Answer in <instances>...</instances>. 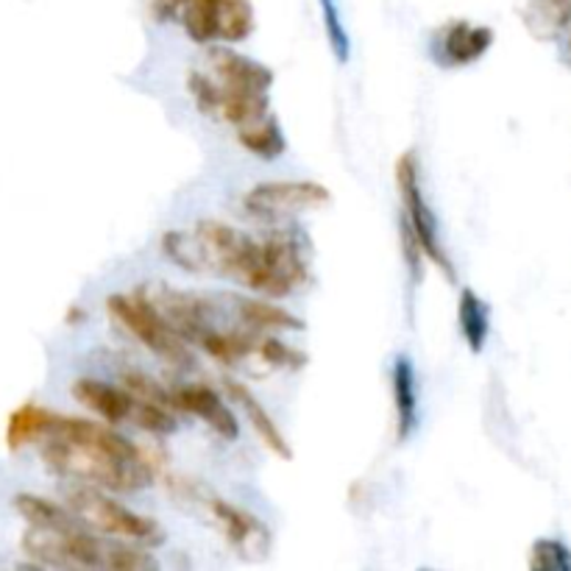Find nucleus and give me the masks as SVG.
I'll return each mask as SVG.
<instances>
[{
  "label": "nucleus",
  "instance_id": "obj_1",
  "mask_svg": "<svg viewBox=\"0 0 571 571\" xmlns=\"http://www.w3.org/2000/svg\"><path fill=\"white\" fill-rule=\"evenodd\" d=\"M162 251L185 271L226 277L266 299H288L312 282L304 240L290 231L255 237L220 220H201L190 235L168 231Z\"/></svg>",
  "mask_w": 571,
  "mask_h": 571
},
{
  "label": "nucleus",
  "instance_id": "obj_2",
  "mask_svg": "<svg viewBox=\"0 0 571 571\" xmlns=\"http://www.w3.org/2000/svg\"><path fill=\"white\" fill-rule=\"evenodd\" d=\"M40 455L59 477L110 494H134L154 482L148 455L112 429V424L93 418L53 413L40 440Z\"/></svg>",
  "mask_w": 571,
  "mask_h": 571
},
{
  "label": "nucleus",
  "instance_id": "obj_3",
  "mask_svg": "<svg viewBox=\"0 0 571 571\" xmlns=\"http://www.w3.org/2000/svg\"><path fill=\"white\" fill-rule=\"evenodd\" d=\"M273 70L229 45H209L201 68L187 73V90L204 115L237 128L268 115Z\"/></svg>",
  "mask_w": 571,
  "mask_h": 571
},
{
  "label": "nucleus",
  "instance_id": "obj_4",
  "mask_svg": "<svg viewBox=\"0 0 571 571\" xmlns=\"http://www.w3.org/2000/svg\"><path fill=\"white\" fill-rule=\"evenodd\" d=\"M23 552L37 565H48V569L150 571L159 565L148 547L101 536L87 525L64 527V530L29 527L23 536Z\"/></svg>",
  "mask_w": 571,
  "mask_h": 571
},
{
  "label": "nucleus",
  "instance_id": "obj_5",
  "mask_svg": "<svg viewBox=\"0 0 571 571\" xmlns=\"http://www.w3.org/2000/svg\"><path fill=\"white\" fill-rule=\"evenodd\" d=\"M156 20H179L198 45H235L255 34L251 0H150Z\"/></svg>",
  "mask_w": 571,
  "mask_h": 571
},
{
  "label": "nucleus",
  "instance_id": "obj_6",
  "mask_svg": "<svg viewBox=\"0 0 571 571\" xmlns=\"http://www.w3.org/2000/svg\"><path fill=\"white\" fill-rule=\"evenodd\" d=\"M106 312L126 335H132L139 346L148 349L165 365L176 371L193 368L196 357L190 352V343L170 326L168 318L156 310V304L145 295V290L110 295Z\"/></svg>",
  "mask_w": 571,
  "mask_h": 571
},
{
  "label": "nucleus",
  "instance_id": "obj_7",
  "mask_svg": "<svg viewBox=\"0 0 571 571\" xmlns=\"http://www.w3.org/2000/svg\"><path fill=\"white\" fill-rule=\"evenodd\" d=\"M73 398L106 424H132L150 435L176 433V416L170 407L139 396L126 385H110L104 380L81 376L73 385Z\"/></svg>",
  "mask_w": 571,
  "mask_h": 571
},
{
  "label": "nucleus",
  "instance_id": "obj_8",
  "mask_svg": "<svg viewBox=\"0 0 571 571\" xmlns=\"http://www.w3.org/2000/svg\"><path fill=\"white\" fill-rule=\"evenodd\" d=\"M64 505H68L90 530L101 532V536L121 538V541H132L148 549H156L165 543V530L159 527V521L121 505L117 499H112L110 491H104V488L79 485V488H73V491L68 494V502Z\"/></svg>",
  "mask_w": 571,
  "mask_h": 571
},
{
  "label": "nucleus",
  "instance_id": "obj_9",
  "mask_svg": "<svg viewBox=\"0 0 571 571\" xmlns=\"http://www.w3.org/2000/svg\"><path fill=\"white\" fill-rule=\"evenodd\" d=\"M396 187L398 196H402V218L407 220V226L416 235L418 246H422L424 257L444 273L449 282H457L455 262L449 260L444 249V240H440V226L438 215H435L433 204L427 201L422 187V165H418V156L413 150L398 156L396 162Z\"/></svg>",
  "mask_w": 571,
  "mask_h": 571
},
{
  "label": "nucleus",
  "instance_id": "obj_10",
  "mask_svg": "<svg viewBox=\"0 0 571 571\" xmlns=\"http://www.w3.org/2000/svg\"><path fill=\"white\" fill-rule=\"evenodd\" d=\"M179 494L190 505H196L198 510H204V516L209 519V525L215 530H220V536L229 541V547L235 549L237 554L249 560L266 558L268 549H271V532H268L266 521L257 519L255 513H249L240 505L226 502L218 494L207 491L196 482H181Z\"/></svg>",
  "mask_w": 571,
  "mask_h": 571
},
{
  "label": "nucleus",
  "instance_id": "obj_11",
  "mask_svg": "<svg viewBox=\"0 0 571 571\" xmlns=\"http://www.w3.org/2000/svg\"><path fill=\"white\" fill-rule=\"evenodd\" d=\"M330 187H323L310 179L262 181V185H255L246 196H242V209H246L251 218L260 220L295 218V215L315 212V209L330 207Z\"/></svg>",
  "mask_w": 571,
  "mask_h": 571
},
{
  "label": "nucleus",
  "instance_id": "obj_12",
  "mask_svg": "<svg viewBox=\"0 0 571 571\" xmlns=\"http://www.w3.org/2000/svg\"><path fill=\"white\" fill-rule=\"evenodd\" d=\"M170 407L176 413H190L198 422L207 424L218 438L235 440L240 433V424H237L235 411L224 402L215 387L201 385V382H193V385H174L168 387Z\"/></svg>",
  "mask_w": 571,
  "mask_h": 571
},
{
  "label": "nucleus",
  "instance_id": "obj_13",
  "mask_svg": "<svg viewBox=\"0 0 571 571\" xmlns=\"http://www.w3.org/2000/svg\"><path fill=\"white\" fill-rule=\"evenodd\" d=\"M494 31L468 20H451L435 34L433 56L440 68H468L491 51Z\"/></svg>",
  "mask_w": 571,
  "mask_h": 571
},
{
  "label": "nucleus",
  "instance_id": "obj_14",
  "mask_svg": "<svg viewBox=\"0 0 571 571\" xmlns=\"http://www.w3.org/2000/svg\"><path fill=\"white\" fill-rule=\"evenodd\" d=\"M393 413H396V438L411 440L422 422V396H418L416 365L407 354H398L391 365Z\"/></svg>",
  "mask_w": 571,
  "mask_h": 571
},
{
  "label": "nucleus",
  "instance_id": "obj_15",
  "mask_svg": "<svg viewBox=\"0 0 571 571\" xmlns=\"http://www.w3.org/2000/svg\"><path fill=\"white\" fill-rule=\"evenodd\" d=\"M224 387H226V393H229L231 402L237 404L240 416L251 424V429L257 433V438L262 440V446H266L268 451H273L277 457H282V460H293V449H290L288 438H284V433L279 429V424L271 418V413L262 407L260 398H257L249 387L242 385V382L226 380Z\"/></svg>",
  "mask_w": 571,
  "mask_h": 571
},
{
  "label": "nucleus",
  "instance_id": "obj_16",
  "mask_svg": "<svg viewBox=\"0 0 571 571\" xmlns=\"http://www.w3.org/2000/svg\"><path fill=\"white\" fill-rule=\"evenodd\" d=\"M229 310L237 326L255 332H299L304 330V321L295 318L284 307L271 304L266 295L249 299V295H229Z\"/></svg>",
  "mask_w": 571,
  "mask_h": 571
},
{
  "label": "nucleus",
  "instance_id": "obj_17",
  "mask_svg": "<svg viewBox=\"0 0 571 571\" xmlns=\"http://www.w3.org/2000/svg\"><path fill=\"white\" fill-rule=\"evenodd\" d=\"M457 326H460L463 341H466V346L474 354H479L488 346V338H491V307L485 304L471 288H463L460 299H457Z\"/></svg>",
  "mask_w": 571,
  "mask_h": 571
},
{
  "label": "nucleus",
  "instance_id": "obj_18",
  "mask_svg": "<svg viewBox=\"0 0 571 571\" xmlns=\"http://www.w3.org/2000/svg\"><path fill=\"white\" fill-rule=\"evenodd\" d=\"M237 143L249 150L257 159H279V156L288 150V137L282 132V123H279L277 115L268 112L266 117H260L257 123H249V126L237 128Z\"/></svg>",
  "mask_w": 571,
  "mask_h": 571
},
{
  "label": "nucleus",
  "instance_id": "obj_19",
  "mask_svg": "<svg viewBox=\"0 0 571 571\" xmlns=\"http://www.w3.org/2000/svg\"><path fill=\"white\" fill-rule=\"evenodd\" d=\"M14 510L29 521V527H45V530H64V527H79L84 521L68 508L53 499L37 497V494H18L14 497Z\"/></svg>",
  "mask_w": 571,
  "mask_h": 571
},
{
  "label": "nucleus",
  "instance_id": "obj_20",
  "mask_svg": "<svg viewBox=\"0 0 571 571\" xmlns=\"http://www.w3.org/2000/svg\"><path fill=\"white\" fill-rule=\"evenodd\" d=\"M53 411L40 407V404H23L18 411H12L7 422V446L12 451L25 449L31 444H40L42 435L48 433V424H51Z\"/></svg>",
  "mask_w": 571,
  "mask_h": 571
},
{
  "label": "nucleus",
  "instance_id": "obj_21",
  "mask_svg": "<svg viewBox=\"0 0 571 571\" xmlns=\"http://www.w3.org/2000/svg\"><path fill=\"white\" fill-rule=\"evenodd\" d=\"M318 9H321L323 34L330 42L332 56L338 59V64H349V59H352V34H349L346 18H343L341 0H318Z\"/></svg>",
  "mask_w": 571,
  "mask_h": 571
},
{
  "label": "nucleus",
  "instance_id": "obj_22",
  "mask_svg": "<svg viewBox=\"0 0 571 571\" xmlns=\"http://www.w3.org/2000/svg\"><path fill=\"white\" fill-rule=\"evenodd\" d=\"M571 23V0H538L530 25L538 37H558Z\"/></svg>",
  "mask_w": 571,
  "mask_h": 571
},
{
  "label": "nucleus",
  "instance_id": "obj_23",
  "mask_svg": "<svg viewBox=\"0 0 571 571\" xmlns=\"http://www.w3.org/2000/svg\"><path fill=\"white\" fill-rule=\"evenodd\" d=\"M530 569L536 571H571V552L565 543L541 538L530 549Z\"/></svg>",
  "mask_w": 571,
  "mask_h": 571
},
{
  "label": "nucleus",
  "instance_id": "obj_24",
  "mask_svg": "<svg viewBox=\"0 0 571 571\" xmlns=\"http://www.w3.org/2000/svg\"><path fill=\"white\" fill-rule=\"evenodd\" d=\"M398 235H402L398 240H402L404 266H407V273H411V284L416 288V284L422 282V277H424V260H427V257H424V251H422V246H418L416 235H413V229L407 226V220H404V218H398Z\"/></svg>",
  "mask_w": 571,
  "mask_h": 571
},
{
  "label": "nucleus",
  "instance_id": "obj_25",
  "mask_svg": "<svg viewBox=\"0 0 571 571\" xmlns=\"http://www.w3.org/2000/svg\"><path fill=\"white\" fill-rule=\"evenodd\" d=\"M569 62H571V37H569Z\"/></svg>",
  "mask_w": 571,
  "mask_h": 571
}]
</instances>
